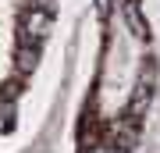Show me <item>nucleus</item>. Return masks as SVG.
I'll return each instance as SVG.
<instances>
[{
  "mask_svg": "<svg viewBox=\"0 0 160 153\" xmlns=\"http://www.w3.org/2000/svg\"><path fill=\"white\" fill-rule=\"evenodd\" d=\"M92 153H118V150H114V146L107 142V146H100V150H92Z\"/></svg>",
  "mask_w": 160,
  "mask_h": 153,
  "instance_id": "nucleus-7",
  "label": "nucleus"
},
{
  "mask_svg": "<svg viewBox=\"0 0 160 153\" xmlns=\"http://www.w3.org/2000/svg\"><path fill=\"white\" fill-rule=\"evenodd\" d=\"M82 153H92V150H82Z\"/></svg>",
  "mask_w": 160,
  "mask_h": 153,
  "instance_id": "nucleus-8",
  "label": "nucleus"
},
{
  "mask_svg": "<svg viewBox=\"0 0 160 153\" xmlns=\"http://www.w3.org/2000/svg\"><path fill=\"white\" fill-rule=\"evenodd\" d=\"M50 28H53V14L25 11L22 7V14H18V43L22 46H43V39L50 36Z\"/></svg>",
  "mask_w": 160,
  "mask_h": 153,
  "instance_id": "nucleus-1",
  "label": "nucleus"
},
{
  "mask_svg": "<svg viewBox=\"0 0 160 153\" xmlns=\"http://www.w3.org/2000/svg\"><path fill=\"white\" fill-rule=\"evenodd\" d=\"M149 100H153V89H149V85H139V82H135V93H132L128 114H132V118H142V114H146V107H149Z\"/></svg>",
  "mask_w": 160,
  "mask_h": 153,
  "instance_id": "nucleus-5",
  "label": "nucleus"
},
{
  "mask_svg": "<svg viewBox=\"0 0 160 153\" xmlns=\"http://www.w3.org/2000/svg\"><path fill=\"white\" fill-rule=\"evenodd\" d=\"M39 50H43V46H22V43H18L14 46V68L22 75H29L36 64H39Z\"/></svg>",
  "mask_w": 160,
  "mask_h": 153,
  "instance_id": "nucleus-4",
  "label": "nucleus"
},
{
  "mask_svg": "<svg viewBox=\"0 0 160 153\" xmlns=\"http://www.w3.org/2000/svg\"><path fill=\"white\" fill-rule=\"evenodd\" d=\"M121 14H125V22H128V28H132L135 39H149V25H146V18H142L139 0H125V4H121Z\"/></svg>",
  "mask_w": 160,
  "mask_h": 153,
  "instance_id": "nucleus-3",
  "label": "nucleus"
},
{
  "mask_svg": "<svg viewBox=\"0 0 160 153\" xmlns=\"http://www.w3.org/2000/svg\"><path fill=\"white\" fill-rule=\"evenodd\" d=\"M139 118H132V114H121V118L110 121V128H107V142L114 146L118 153H128L132 146L139 142Z\"/></svg>",
  "mask_w": 160,
  "mask_h": 153,
  "instance_id": "nucleus-2",
  "label": "nucleus"
},
{
  "mask_svg": "<svg viewBox=\"0 0 160 153\" xmlns=\"http://www.w3.org/2000/svg\"><path fill=\"white\" fill-rule=\"evenodd\" d=\"M96 7H100V14H110V0H96Z\"/></svg>",
  "mask_w": 160,
  "mask_h": 153,
  "instance_id": "nucleus-6",
  "label": "nucleus"
}]
</instances>
